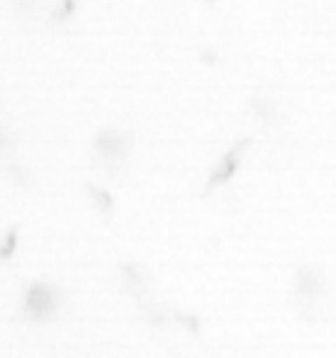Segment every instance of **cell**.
Wrapping results in <instances>:
<instances>
[{"label": "cell", "mask_w": 336, "mask_h": 358, "mask_svg": "<svg viewBox=\"0 0 336 358\" xmlns=\"http://www.w3.org/2000/svg\"><path fill=\"white\" fill-rule=\"evenodd\" d=\"M297 296H302V301H316L324 292V282H321V272L314 264H307V267L297 269Z\"/></svg>", "instance_id": "cell-4"}, {"label": "cell", "mask_w": 336, "mask_h": 358, "mask_svg": "<svg viewBox=\"0 0 336 358\" xmlns=\"http://www.w3.org/2000/svg\"><path fill=\"white\" fill-rule=\"evenodd\" d=\"M79 6H82V0H59L57 6H55L52 15H50V22L52 25H62V22L72 20L77 15Z\"/></svg>", "instance_id": "cell-7"}, {"label": "cell", "mask_w": 336, "mask_h": 358, "mask_svg": "<svg viewBox=\"0 0 336 358\" xmlns=\"http://www.w3.org/2000/svg\"><path fill=\"white\" fill-rule=\"evenodd\" d=\"M87 193H90V201L94 203L97 210H99L102 215H111V213H114V195H111L106 188L90 183L87 185Z\"/></svg>", "instance_id": "cell-5"}, {"label": "cell", "mask_w": 336, "mask_h": 358, "mask_svg": "<svg viewBox=\"0 0 336 358\" xmlns=\"http://www.w3.org/2000/svg\"><path fill=\"white\" fill-rule=\"evenodd\" d=\"M64 306V292L50 280H32L20 294V314L30 324L55 322Z\"/></svg>", "instance_id": "cell-1"}, {"label": "cell", "mask_w": 336, "mask_h": 358, "mask_svg": "<svg viewBox=\"0 0 336 358\" xmlns=\"http://www.w3.org/2000/svg\"><path fill=\"white\" fill-rule=\"evenodd\" d=\"M20 248V227L13 225L0 235V262H8Z\"/></svg>", "instance_id": "cell-6"}, {"label": "cell", "mask_w": 336, "mask_h": 358, "mask_svg": "<svg viewBox=\"0 0 336 358\" xmlns=\"http://www.w3.org/2000/svg\"><path fill=\"white\" fill-rule=\"evenodd\" d=\"M18 6H22V8H32L37 3V0H15Z\"/></svg>", "instance_id": "cell-9"}, {"label": "cell", "mask_w": 336, "mask_h": 358, "mask_svg": "<svg viewBox=\"0 0 336 358\" xmlns=\"http://www.w3.org/2000/svg\"><path fill=\"white\" fill-rule=\"evenodd\" d=\"M250 146H252V138H240V141L232 143V146L227 148L220 158H218V164L213 166V171L208 173V183H205L203 195H210L213 190H218L225 183H230L232 176L240 171V166H242V161H245Z\"/></svg>", "instance_id": "cell-3"}, {"label": "cell", "mask_w": 336, "mask_h": 358, "mask_svg": "<svg viewBox=\"0 0 336 358\" xmlns=\"http://www.w3.org/2000/svg\"><path fill=\"white\" fill-rule=\"evenodd\" d=\"M92 148H94V156L102 164V169L109 171V173H116L126 164L129 153H132L134 134L119 127H104L94 136Z\"/></svg>", "instance_id": "cell-2"}, {"label": "cell", "mask_w": 336, "mask_h": 358, "mask_svg": "<svg viewBox=\"0 0 336 358\" xmlns=\"http://www.w3.org/2000/svg\"><path fill=\"white\" fill-rule=\"evenodd\" d=\"M13 141L8 138L6 129H0V158H10L13 156Z\"/></svg>", "instance_id": "cell-8"}]
</instances>
